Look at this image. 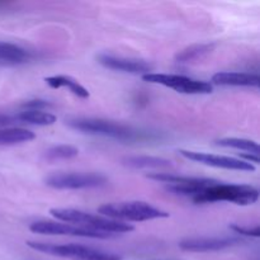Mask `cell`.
Listing matches in <instances>:
<instances>
[{
	"mask_svg": "<svg viewBox=\"0 0 260 260\" xmlns=\"http://www.w3.org/2000/svg\"><path fill=\"white\" fill-rule=\"evenodd\" d=\"M101 216L111 220L119 221H132V222H142V221L156 220V218L169 217V213L159 210L154 206L146 202H119V203H107L98 208Z\"/></svg>",
	"mask_w": 260,
	"mask_h": 260,
	"instance_id": "cell-4",
	"label": "cell"
},
{
	"mask_svg": "<svg viewBox=\"0 0 260 260\" xmlns=\"http://www.w3.org/2000/svg\"><path fill=\"white\" fill-rule=\"evenodd\" d=\"M46 83L53 89L58 88H68L71 93L75 94L79 98H89V91L81 85L79 81L74 80L73 78H69V76L63 75H57V76H50V78L45 79Z\"/></svg>",
	"mask_w": 260,
	"mask_h": 260,
	"instance_id": "cell-17",
	"label": "cell"
},
{
	"mask_svg": "<svg viewBox=\"0 0 260 260\" xmlns=\"http://www.w3.org/2000/svg\"><path fill=\"white\" fill-rule=\"evenodd\" d=\"M259 192L256 188L251 185L244 184H222L216 183L205 188L202 192L193 197V202L200 203H213V202H231L239 206L253 205L258 201Z\"/></svg>",
	"mask_w": 260,
	"mask_h": 260,
	"instance_id": "cell-2",
	"label": "cell"
},
{
	"mask_svg": "<svg viewBox=\"0 0 260 260\" xmlns=\"http://www.w3.org/2000/svg\"><path fill=\"white\" fill-rule=\"evenodd\" d=\"M212 83L221 86H259V76L250 73L222 71L212 76Z\"/></svg>",
	"mask_w": 260,
	"mask_h": 260,
	"instance_id": "cell-12",
	"label": "cell"
},
{
	"mask_svg": "<svg viewBox=\"0 0 260 260\" xmlns=\"http://www.w3.org/2000/svg\"><path fill=\"white\" fill-rule=\"evenodd\" d=\"M216 145L222 147H231L236 150H244L250 154L259 155V145L255 141L246 139H238V137H229V139H221L216 141Z\"/></svg>",
	"mask_w": 260,
	"mask_h": 260,
	"instance_id": "cell-20",
	"label": "cell"
},
{
	"mask_svg": "<svg viewBox=\"0 0 260 260\" xmlns=\"http://www.w3.org/2000/svg\"><path fill=\"white\" fill-rule=\"evenodd\" d=\"M98 62L102 66L111 70L122 71V73L129 74H142L146 75L152 70V65L145 60H137V58H127L122 56H113L108 53L98 56Z\"/></svg>",
	"mask_w": 260,
	"mask_h": 260,
	"instance_id": "cell-10",
	"label": "cell"
},
{
	"mask_svg": "<svg viewBox=\"0 0 260 260\" xmlns=\"http://www.w3.org/2000/svg\"><path fill=\"white\" fill-rule=\"evenodd\" d=\"M27 245L33 250L48 254V255L69 258L73 260H121V256L99 249L89 246L78 245V244H50L38 243V241H27Z\"/></svg>",
	"mask_w": 260,
	"mask_h": 260,
	"instance_id": "cell-5",
	"label": "cell"
},
{
	"mask_svg": "<svg viewBox=\"0 0 260 260\" xmlns=\"http://www.w3.org/2000/svg\"><path fill=\"white\" fill-rule=\"evenodd\" d=\"M53 189H93L107 184V178L95 173H58L45 180Z\"/></svg>",
	"mask_w": 260,
	"mask_h": 260,
	"instance_id": "cell-7",
	"label": "cell"
},
{
	"mask_svg": "<svg viewBox=\"0 0 260 260\" xmlns=\"http://www.w3.org/2000/svg\"><path fill=\"white\" fill-rule=\"evenodd\" d=\"M230 229L233 231H235L236 234H240V235H244V236H251V238H259L260 236L259 226H255L254 229H249V228H243V226H239V225H231Z\"/></svg>",
	"mask_w": 260,
	"mask_h": 260,
	"instance_id": "cell-22",
	"label": "cell"
},
{
	"mask_svg": "<svg viewBox=\"0 0 260 260\" xmlns=\"http://www.w3.org/2000/svg\"><path fill=\"white\" fill-rule=\"evenodd\" d=\"M35 137V134L29 129L19 128V127H4L0 128V146H12V145L28 142Z\"/></svg>",
	"mask_w": 260,
	"mask_h": 260,
	"instance_id": "cell-16",
	"label": "cell"
},
{
	"mask_svg": "<svg viewBox=\"0 0 260 260\" xmlns=\"http://www.w3.org/2000/svg\"><path fill=\"white\" fill-rule=\"evenodd\" d=\"M142 80L172 88L178 93L183 94H208L213 89L212 84L208 81L197 80V79L188 78L184 75H175V74L150 73L142 75Z\"/></svg>",
	"mask_w": 260,
	"mask_h": 260,
	"instance_id": "cell-6",
	"label": "cell"
},
{
	"mask_svg": "<svg viewBox=\"0 0 260 260\" xmlns=\"http://www.w3.org/2000/svg\"><path fill=\"white\" fill-rule=\"evenodd\" d=\"M30 60V53L25 48L14 43L0 41V65L17 66L28 62Z\"/></svg>",
	"mask_w": 260,
	"mask_h": 260,
	"instance_id": "cell-14",
	"label": "cell"
},
{
	"mask_svg": "<svg viewBox=\"0 0 260 260\" xmlns=\"http://www.w3.org/2000/svg\"><path fill=\"white\" fill-rule=\"evenodd\" d=\"M213 48H215V45H213V43L189 46V47L184 48V50H182L180 52H178L177 56H175V60H177V62L180 63L192 62V61L198 60V58L203 57V56H206L207 53H210Z\"/></svg>",
	"mask_w": 260,
	"mask_h": 260,
	"instance_id": "cell-19",
	"label": "cell"
},
{
	"mask_svg": "<svg viewBox=\"0 0 260 260\" xmlns=\"http://www.w3.org/2000/svg\"><path fill=\"white\" fill-rule=\"evenodd\" d=\"M66 123L69 127L83 132V134L111 137V139L121 140V141H135V140H141L146 137L144 132L137 131L129 126L107 121V119L74 118L69 119Z\"/></svg>",
	"mask_w": 260,
	"mask_h": 260,
	"instance_id": "cell-3",
	"label": "cell"
},
{
	"mask_svg": "<svg viewBox=\"0 0 260 260\" xmlns=\"http://www.w3.org/2000/svg\"><path fill=\"white\" fill-rule=\"evenodd\" d=\"M240 157H243L244 161L249 162V164H259L260 160H259V155H255V154H243L240 155Z\"/></svg>",
	"mask_w": 260,
	"mask_h": 260,
	"instance_id": "cell-25",
	"label": "cell"
},
{
	"mask_svg": "<svg viewBox=\"0 0 260 260\" xmlns=\"http://www.w3.org/2000/svg\"><path fill=\"white\" fill-rule=\"evenodd\" d=\"M147 178L165 183L167 185H193V187L207 188L217 183V180L208 179V178L184 177V175L170 174V173H151V174H147Z\"/></svg>",
	"mask_w": 260,
	"mask_h": 260,
	"instance_id": "cell-13",
	"label": "cell"
},
{
	"mask_svg": "<svg viewBox=\"0 0 260 260\" xmlns=\"http://www.w3.org/2000/svg\"><path fill=\"white\" fill-rule=\"evenodd\" d=\"M17 122L22 123L35 124V126H51L56 122V117L53 114L45 111H32V109H24L23 112L14 116Z\"/></svg>",
	"mask_w": 260,
	"mask_h": 260,
	"instance_id": "cell-18",
	"label": "cell"
},
{
	"mask_svg": "<svg viewBox=\"0 0 260 260\" xmlns=\"http://www.w3.org/2000/svg\"><path fill=\"white\" fill-rule=\"evenodd\" d=\"M79 150L71 145H57L46 151L45 157L48 161H56V160H69L78 156Z\"/></svg>",
	"mask_w": 260,
	"mask_h": 260,
	"instance_id": "cell-21",
	"label": "cell"
},
{
	"mask_svg": "<svg viewBox=\"0 0 260 260\" xmlns=\"http://www.w3.org/2000/svg\"><path fill=\"white\" fill-rule=\"evenodd\" d=\"M179 152L185 159L207 165V167L220 168V169L226 170H239V172H254L255 170V167L253 164H249V162L244 161L241 159H236V157L212 155L207 154V152L190 151V150H180Z\"/></svg>",
	"mask_w": 260,
	"mask_h": 260,
	"instance_id": "cell-9",
	"label": "cell"
},
{
	"mask_svg": "<svg viewBox=\"0 0 260 260\" xmlns=\"http://www.w3.org/2000/svg\"><path fill=\"white\" fill-rule=\"evenodd\" d=\"M17 122L14 116H8V114L0 113V128H4V127L9 126V124H13Z\"/></svg>",
	"mask_w": 260,
	"mask_h": 260,
	"instance_id": "cell-24",
	"label": "cell"
},
{
	"mask_svg": "<svg viewBox=\"0 0 260 260\" xmlns=\"http://www.w3.org/2000/svg\"><path fill=\"white\" fill-rule=\"evenodd\" d=\"M25 109H32V111H43V108L50 107V103L42 99H33V101H28L23 104Z\"/></svg>",
	"mask_w": 260,
	"mask_h": 260,
	"instance_id": "cell-23",
	"label": "cell"
},
{
	"mask_svg": "<svg viewBox=\"0 0 260 260\" xmlns=\"http://www.w3.org/2000/svg\"><path fill=\"white\" fill-rule=\"evenodd\" d=\"M50 213L58 221L80 226V228L95 231V233L118 235V234L131 233L135 229L129 223L119 222V221L111 220V218L103 217V216L91 215V213L74 210V208H52L50 210Z\"/></svg>",
	"mask_w": 260,
	"mask_h": 260,
	"instance_id": "cell-1",
	"label": "cell"
},
{
	"mask_svg": "<svg viewBox=\"0 0 260 260\" xmlns=\"http://www.w3.org/2000/svg\"><path fill=\"white\" fill-rule=\"evenodd\" d=\"M29 230L35 234H41V235H66L88 239H112L116 236L111 235V234L95 233V231L86 230L80 226L60 222V221L57 222L56 221H37L29 226Z\"/></svg>",
	"mask_w": 260,
	"mask_h": 260,
	"instance_id": "cell-8",
	"label": "cell"
},
{
	"mask_svg": "<svg viewBox=\"0 0 260 260\" xmlns=\"http://www.w3.org/2000/svg\"><path fill=\"white\" fill-rule=\"evenodd\" d=\"M122 162L132 169H164L172 167L170 160L159 156H147V155L127 156L122 160Z\"/></svg>",
	"mask_w": 260,
	"mask_h": 260,
	"instance_id": "cell-15",
	"label": "cell"
},
{
	"mask_svg": "<svg viewBox=\"0 0 260 260\" xmlns=\"http://www.w3.org/2000/svg\"><path fill=\"white\" fill-rule=\"evenodd\" d=\"M240 241L235 238H194L180 241L179 248L192 253H208V251L225 250L231 246L238 245Z\"/></svg>",
	"mask_w": 260,
	"mask_h": 260,
	"instance_id": "cell-11",
	"label": "cell"
}]
</instances>
